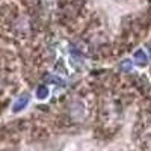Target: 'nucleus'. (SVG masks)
I'll return each mask as SVG.
<instances>
[{
	"label": "nucleus",
	"mask_w": 151,
	"mask_h": 151,
	"mask_svg": "<svg viewBox=\"0 0 151 151\" xmlns=\"http://www.w3.org/2000/svg\"><path fill=\"white\" fill-rule=\"evenodd\" d=\"M27 101H29V95H21L18 100H15V103H14V106H12V107H14L15 112H18V110H21L24 106L27 104Z\"/></svg>",
	"instance_id": "obj_1"
},
{
	"label": "nucleus",
	"mask_w": 151,
	"mask_h": 151,
	"mask_svg": "<svg viewBox=\"0 0 151 151\" xmlns=\"http://www.w3.org/2000/svg\"><path fill=\"white\" fill-rule=\"evenodd\" d=\"M134 60H136L139 65H145V62H147V55L144 53V50H137V52L134 53Z\"/></svg>",
	"instance_id": "obj_2"
},
{
	"label": "nucleus",
	"mask_w": 151,
	"mask_h": 151,
	"mask_svg": "<svg viewBox=\"0 0 151 151\" xmlns=\"http://www.w3.org/2000/svg\"><path fill=\"white\" fill-rule=\"evenodd\" d=\"M36 95H38V98H41V100L47 98V97H48V89H47V86L41 85V86L36 89Z\"/></svg>",
	"instance_id": "obj_3"
},
{
	"label": "nucleus",
	"mask_w": 151,
	"mask_h": 151,
	"mask_svg": "<svg viewBox=\"0 0 151 151\" xmlns=\"http://www.w3.org/2000/svg\"><path fill=\"white\" fill-rule=\"evenodd\" d=\"M121 70L122 71H125V73H129V71H132L133 70V64H132V60L130 59H124L122 62H121Z\"/></svg>",
	"instance_id": "obj_4"
},
{
	"label": "nucleus",
	"mask_w": 151,
	"mask_h": 151,
	"mask_svg": "<svg viewBox=\"0 0 151 151\" xmlns=\"http://www.w3.org/2000/svg\"><path fill=\"white\" fill-rule=\"evenodd\" d=\"M47 79H48L50 82H55V83H58V85H60V86H62V85H65V82H64V80H60V79H58V77H56V76H48V77H47Z\"/></svg>",
	"instance_id": "obj_5"
},
{
	"label": "nucleus",
	"mask_w": 151,
	"mask_h": 151,
	"mask_svg": "<svg viewBox=\"0 0 151 151\" xmlns=\"http://www.w3.org/2000/svg\"><path fill=\"white\" fill-rule=\"evenodd\" d=\"M148 53H150V56H151V42L148 44Z\"/></svg>",
	"instance_id": "obj_6"
}]
</instances>
